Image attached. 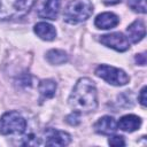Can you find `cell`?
<instances>
[{"mask_svg": "<svg viewBox=\"0 0 147 147\" xmlns=\"http://www.w3.org/2000/svg\"><path fill=\"white\" fill-rule=\"evenodd\" d=\"M68 102L71 109H74L76 113L88 114L94 111L98 107V96L94 82L86 77L78 79Z\"/></svg>", "mask_w": 147, "mask_h": 147, "instance_id": "obj_1", "label": "cell"}, {"mask_svg": "<svg viewBox=\"0 0 147 147\" xmlns=\"http://www.w3.org/2000/svg\"><path fill=\"white\" fill-rule=\"evenodd\" d=\"M93 13V5L90 0H71L64 9L63 20L70 24L86 21Z\"/></svg>", "mask_w": 147, "mask_h": 147, "instance_id": "obj_2", "label": "cell"}, {"mask_svg": "<svg viewBox=\"0 0 147 147\" xmlns=\"http://www.w3.org/2000/svg\"><path fill=\"white\" fill-rule=\"evenodd\" d=\"M36 0H0V20L21 18L26 15Z\"/></svg>", "mask_w": 147, "mask_h": 147, "instance_id": "obj_3", "label": "cell"}, {"mask_svg": "<svg viewBox=\"0 0 147 147\" xmlns=\"http://www.w3.org/2000/svg\"><path fill=\"white\" fill-rule=\"evenodd\" d=\"M26 130L25 118L17 111H7L0 119V133L2 136L22 134Z\"/></svg>", "mask_w": 147, "mask_h": 147, "instance_id": "obj_4", "label": "cell"}, {"mask_svg": "<svg viewBox=\"0 0 147 147\" xmlns=\"http://www.w3.org/2000/svg\"><path fill=\"white\" fill-rule=\"evenodd\" d=\"M95 75L103 80H106L108 84H111L114 86H123L126 85L130 80L129 76L118 68L107 65V64H101L95 69Z\"/></svg>", "mask_w": 147, "mask_h": 147, "instance_id": "obj_5", "label": "cell"}, {"mask_svg": "<svg viewBox=\"0 0 147 147\" xmlns=\"http://www.w3.org/2000/svg\"><path fill=\"white\" fill-rule=\"evenodd\" d=\"M100 42L117 52L127 51L130 47L129 39L121 32H113L109 34H103L100 37Z\"/></svg>", "mask_w": 147, "mask_h": 147, "instance_id": "obj_6", "label": "cell"}, {"mask_svg": "<svg viewBox=\"0 0 147 147\" xmlns=\"http://www.w3.org/2000/svg\"><path fill=\"white\" fill-rule=\"evenodd\" d=\"M71 141L69 133L55 129H47L45 131V145L46 146H67Z\"/></svg>", "mask_w": 147, "mask_h": 147, "instance_id": "obj_7", "label": "cell"}, {"mask_svg": "<svg viewBox=\"0 0 147 147\" xmlns=\"http://www.w3.org/2000/svg\"><path fill=\"white\" fill-rule=\"evenodd\" d=\"M60 5L61 0H45L38 10V16L51 21L56 20L60 11Z\"/></svg>", "mask_w": 147, "mask_h": 147, "instance_id": "obj_8", "label": "cell"}, {"mask_svg": "<svg viewBox=\"0 0 147 147\" xmlns=\"http://www.w3.org/2000/svg\"><path fill=\"white\" fill-rule=\"evenodd\" d=\"M94 131L102 136H110L116 132L117 130V122L111 116H103L100 117L93 125Z\"/></svg>", "mask_w": 147, "mask_h": 147, "instance_id": "obj_9", "label": "cell"}, {"mask_svg": "<svg viewBox=\"0 0 147 147\" xmlns=\"http://www.w3.org/2000/svg\"><path fill=\"white\" fill-rule=\"evenodd\" d=\"M119 23V18L117 15H115L114 13H102L100 15L96 16L94 24L98 29H103V30H108V29H113L115 28L117 24Z\"/></svg>", "mask_w": 147, "mask_h": 147, "instance_id": "obj_10", "label": "cell"}, {"mask_svg": "<svg viewBox=\"0 0 147 147\" xmlns=\"http://www.w3.org/2000/svg\"><path fill=\"white\" fill-rule=\"evenodd\" d=\"M126 33L132 42L136 44V42L140 41L141 39H144V37L146 34V29H145L144 22L140 20H136L126 28Z\"/></svg>", "mask_w": 147, "mask_h": 147, "instance_id": "obj_11", "label": "cell"}, {"mask_svg": "<svg viewBox=\"0 0 147 147\" xmlns=\"http://www.w3.org/2000/svg\"><path fill=\"white\" fill-rule=\"evenodd\" d=\"M140 125H141V118L132 114L121 117V119L117 123V127H119L122 131H125V132H133L138 130Z\"/></svg>", "mask_w": 147, "mask_h": 147, "instance_id": "obj_12", "label": "cell"}, {"mask_svg": "<svg viewBox=\"0 0 147 147\" xmlns=\"http://www.w3.org/2000/svg\"><path fill=\"white\" fill-rule=\"evenodd\" d=\"M34 30V33L42 40H46V41H51L53 39H55L56 37V30L55 28L47 23V22H39L34 25L33 28Z\"/></svg>", "mask_w": 147, "mask_h": 147, "instance_id": "obj_13", "label": "cell"}, {"mask_svg": "<svg viewBox=\"0 0 147 147\" xmlns=\"http://www.w3.org/2000/svg\"><path fill=\"white\" fill-rule=\"evenodd\" d=\"M46 60L51 64H63L68 61V54L62 49H51L46 53Z\"/></svg>", "mask_w": 147, "mask_h": 147, "instance_id": "obj_14", "label": "cell"}, {"mask_svg": "<svg viewBox=\"0 0 147 147\" xmlns=\"http://www.w3.org/2000/svg\"><path fill=\"white\" fill-rule=\"evenodd\" d=\"M39 92L40 94L46 98V99H49V98H53L54 94H55V91H56V83L53 80V79H42L40 83H39Z\"/></svg>", "mask_w": 147, "mask_h": 147, "instance_id": "obj_15", "label": "cell"}, {"mask_svg": "<svg viewBox=\"0 0 147 147\" xmlns=\"http://www.w3.org/2000/svg\"><path fill=\"white\" fill-rule=\"evenodd\" d=\"M127 5L132 10H134L137 13L146 14V11H147L146 0H127Z\"/></svg>", "mask_w": 147, "mask_h": 147, "instance_id": "obj_16", "label": "cell"}, {"mask_svg": "<svg viewBox=\"0 0 147 147\" xmlns=\"http://www.w3.org/2000/svg\"><path fill=\"white\" fill-rule=\"evenodd\" d=\"M79 113H76V111H74V113H71V114H69L67 117H65V122L67 123H69L70 125H78L79 123H80V118H79Z\"/></svg>", "mask_w": 147, "mask_h": 147, "instance_id": "obj_17", "label": "cell"}, {"mask_svg": "<svg viewBox=\"0 0 147 147\" xmlns=\"http://www.w3.org/2000/svg\"><path fill=\"white\" fill-rule=\"evenodd\" d=\"M109 145L111 146H124L125 145V140L122 136H114V137H110L109 140H108Z\"/></svg>", "mask_w": 147, "mask_h": 147, "instance_id": "obj_18", "label": "cell"}, {"mask_svg": "<svg viewBox=\"0 0 147 147\" xmlns=\"http://www.w3.org/2000/svg\"><path fill=\"white\" fill-rule=\"evenodd\" d=\"M146 90H147V87L144 86L141 88V91H140V94H139V102H140V105L142 107H146V101H147V99H146Z\"/></svg>", "mask_w": 147, "mask_h": 147, "instance_id": "obj_19", "label": "cell"}, {"mask_svg": "<svg viewBox=\"0 0 147 147\" xmlns=\"http://www.w3.org/2000/svg\"><path fill=\"white\" fill-rule=\"evenodd\" d=\"M136 62H137L138 64H140V65H145V64H146V55H145V53H142V54H137V56H136Z\"/></svg>", "mask_w": 147, "mask_h": 147, "instance_id": "obj_20", "label": "cell"}]
</instances>
